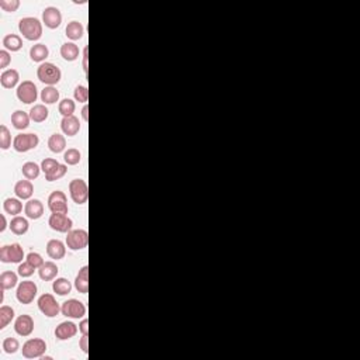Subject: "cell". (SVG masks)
<instances>
[{"mask_svg": "<svg viewBox=\"0 0 360 360\" xmlns=\"http://www.w3.org/2000/svg\"><path fill=\"white\" fill-rule=\"evenodd\" d=\"M19 31L29 41H38L42 37V23L37 17H23L19 21Z\"/></svg>", "mask_w": 360, "mask_h": 360, "instance_id": "obj_1", "label": "cell"}, {"mask_svg": "<svg viewBox=\"0 0 360 360\" xmlns=\"http://www.w3.org/2000/svg\"><path fill=\"white\" fill-rule=\"evenodd\" d=\"M37 78L47 86H55L62 78L61 69L52 62H42L37 68Z\"/></svg>", "mask_w": 360, "mask_h": 360, "instance_id": "obj_2", "label": "cell"}, {"mask_svg": "<svg viewBox=\"0 0 360 360\" xmlns=\"http://www.w3.org/2000/svg\"><path fill=\"white\" fill-rule=\"evenodd\" d=\"M38 144L39 138L34 132H27V134L21 132V134H17V135L14 136V139H13V148H14V151L21 152V154L29 152L31 149L37 148Z\"/></svg>", "mask_w": 360, "mask_h": 360, "instance_id": "obj_3", "label": "cell"}, {"mask_svg": "<svg viewBox=\"0 0 360 360\" xmlns=\"http://www.w3.org/2000/svg\"><path fill=\"white\" fill-rule=\"evenodd\" d=\"M47 352V342L39 338H33L29 339L23 345L21 353L26 359H37L42 358Z\"/></svg>", "mask_w": 360, "mask_h": 360, "instance_id": "obj_4", "label": "cell"}, {"mask_svg": "<svg viewBox=\"0 0 360 360\" xmlns=\"http://www.w3.org/2000/svg\"><path fill=\"white\" fill-rule=\"evenodd\" d=\"M69 195L73 203L82 205L88 201L89 198V187L88 183L83 179H73L69 183Z\"/></svg>", "mask_w": 360, "mask_h": 360, "instance_id": "obj_5", "label": "cell"}, {"mask_svg": "<svg viewBox=\"0 0 360 360\" xmlns=\"http://www.w3.org/2000/svg\"><path fill=\"white\" fill-rule=\"evenodd\" d=\"M24 258V249L20 243L3 245L0 248V261L3 263H21Z\"/></svg>", "mask_w": 360, "mask_h": 360, "instance_id": "obj_6", "label": "cell"}, {"mask_svg": "<svg viewBox=\"0 0 360 360\" xmlns=\"http://www.w3.org/2000/svg\"><path fill=\"white\" fill-rule=\"evenodd\" d=\"M16 95H17V98H19L21 103H24V104H31V103L37 101V98H38V89H37V86H35L34 82H31V80H24V82H21L19 86H17Z\"/></svg>", "mask_w": 360, "mask_h": 360, "instance_id": "obj_7", "label": "cell"}, {"mask_svg": "<svg viewBox=\"0 0 360 360\" xmlns=\"http://www.w3.org/2000/svg\"><path fill=\"white\" fill-rule=\"evenodd\" d=\"M37 293H38V287L35 283L31 282V280H24L19 284L16 297H17L20 304L27 305V304H31L34 301V298L37 297Z\"/></svg>", "mask_w": 360, "mask_h": 360, "instance_id": "obj_8", "label": "cell"}, {"mask_svg": "<svg viewBox=\"0 0 360 360\" xmlns=\"http://www.w3.org/2000/svg\"><path fill=\"white\" fill-rule=\"evenodd\" d=\"M61 312L66 318L79 320V318H83L86 315V305L76 298H70L61 305Z\"/></svg>", "mask_w": 360, "mask_h": 360, "instance_id": "obj_9", "label": "cell"}, {"mask_svg": "<svg viewBox=\"0 0 360 360\" xmlns=\"http://www.w3.org/2000/svg\"><path fill=\"white\" fill-rule=\"evenodd\" d=\"M37 304H38L39 311L42 312L45 317H48V318H55L59 312H61V305H59V302L57 301L55 297H54L52 294H49V293L42 294V295L38 298V302H37Z\"/></svg>", "mask_w": 360, "mask_h": 360, "instance_id": "obj_10", "label": "cell"}, {"mask_svg": "<svg viewBox=\"0 0 360 360\" xmlns=\"http://www.w3.org/2000/svg\"><path fill=\"white\" fill-rule=\"evenodd\" d=\"M48 208L54 214H68V197L64 192L55 190L48 197Z\"/></svg>", "mask_w": 360, "mask_h": 360, "instance_id": "obj_11", "label": "cell"}, {"mask_svg": "<svg viewBox=\"0 0 360 360\" xmlns=\"http://www.w3.org/2000/svg\"><path fill=\"white\" fill-rule=\"evenodd\" d=\"M66 246L70 251H82L88 246L89 234L86 229H72L66 235Z\"/></svg>", "mask_w": 360, "mask_h": 360, "instance_id": "obj_12", "label": "cell"}, {"mask_svg": "<svg viewBox=\"0 0 360 360\" xmlns=\"http://www.w3.org/2000/svg\"><path fill=\"white\" fill-rule=\"evenodd\" d=\"M48 225L51 229H54L57 232L68 234L69 231H72L73 221L66 214H54L52 213L48 220Z\"/></svg>", "mask_w": 360, "mask_h": 360, "instance_id": "obj_13", "label": "cell"}, {"mask_svg": "<svg viewBox=\"0 0 360 360\" xmlns=\"http://www.w3.org/2000/svg\"><path fill=\"white\" fill-rule=\"evenodd\" d=\"M42 23L51 30L58 29L62 23V13L55 6H48L42 11Z\"/></svg>", "mask_w": 360, "mask_h": 360, "instance_id": "obj_14", "label": "cell"}, {"mask_svg": "<svg viewBox=\"0 0 360 360\" xmlns=\"http://www.w3.org/2000/svg\"><path fill=\"white\" fill-rule=\"evenodd\" d=\"M14 331L20 336H30L34 331V320L31 318V315H19L14 321Z\"/></svg>", "mask_w": 360, "mask_h": 360, "instance_id": "obj_15", "label": "cell"}, {"mask_svg": "<svg viewBox=\"0 0 360 360\" xmlns=\"http://www.w3.org/2000/svg\"><path fill=\"white\" fill-rule=\"evenodd\" d=\"M79 331V327L72 321H64L59 324L55 329V336L59 341H68L70 338H73Z\"/></svg>", "mask_w": 360, "mask_h": 360, "instance_id": "obj_16", "label": "cell"}, {"mask_svg": "<svg viewBox=\"0 0 360 360\" xmlns=\"http://www.w3.org/2000/svg\"><path fill=\"white\" fill-rule=\"evenodd\" d=\"M47 255L54 261H61L66 255V246L59 239H51L47 243Z\"/></svg>", "mask_w": 360, "mask_h": 360, "instance_id": "obj_17", "label": "cell"}, {"mask_svg": "<svg viewBox=\"0 0 360 360\" xmlns=\"http://www.w3.org/2000/svg\"><path fill=\"white\" fill-rule=\"evenodd\" d=\"M61 130L65 135L75 136L80 131V121L75 116L64 117L61 121Z\"/></svg>", "mask_w": 360, "mask_h": 360, "instance_id": "obj_18", "label": "cell"}, {"mask_svg": "<svg viewBox=\"0 0 360 360\" xmlns=\"http://www.w3.org/2000/svg\"><path fill=\"white\" fill-rule=\"evenodd\" d=\"M24 213L30 220H39L44 214V204L37 198L29 200L24 205Z\"/></svg>", "mask_w": 360, "mask_h": 360, "instance_id": "obj_19", "label": "cell"}, {"mask_svg": "<svg viewBox=\"0 0 360 360\" xmlns=\"http://www.w3.org/2000/svg\"><path fill=\"white\" fill-rule=\"evenodd\" d=\"M20 73L16 69H6L0 75V83L4 89H13L19 85Z\"/></svg>", "mask_w": 360, "mask_h": 360, "instance_id": "obj_20", "label": "cell"}, {"mask_svg": "<svg viewBox=\"0 0 360 360\" xmlns=\"http://www.w3.org/2000/svg\"><path fill=\"white\" fill-rule=\"evenodd\" d=\"M14 193L20 200H30L31 196L34 193V186L30 182L29 179L26 180H19L14 186Z\"/></svg>", "mask_w": 360, "mask_h": 360, "instance_id": "obj_21", "label": "cell"}, {"mask_svg": "<svg viewBox=\"0 0 360 360\" xmlns=\"http://www.w3.org/2000/svg\"><path fill=\"white\" fill-rule=\"evenodd\" d=\"M58 266L55 262H45L41 267L38 269V276L41 280L44 282H49V280H55L57 276H58Z\"/></svg>", "mask_w": 360, "mask_h": 360, "instance_id": "obj_22", "label": "cell"}, {"mask_svg": "<svg viewBox=\"0 0 360 360\" xmlns=\"http://www.w3.org/2000/svg\"><path fill=\"white\" fill-rule=\"evenodd\" d=\"M75 289L82 294L89 293V266H83L75 279Z\"/></svg>", "mask_w": 360, "mask_h": 360, "instance_id": "obj_23", "label": "cell"}, {"mask_svg": "<svg viewBox=\"0 0 360 360\" xmlns=\"http://www.w3.org/2000/svg\"><path fill=\"white\" fill-rule=\"evenodd\" d=\"M65 33H66V37H68L70 41H78V39H80L83 37V34H85V27H83V24H82L80 21L73 20V21L68 23V26H66V29H65Z\"/></svg>", "mask_w": 360, "mask_h": 360, "instance_id": "obj_24", "label": "cell"}, {"mask_svg": "<svg viewBox=\"0 0 360 360\" xmlns=\"http://www.w3.org/2000/svg\"><path fill=\"white\" fill-rule=\"evenodd\" d=\"M30 121H31L30 114L26 113V111H23V110H16L11 114V124H13V127L16 130H26V128H29Z\"/></svg>", "mask_w": 360, "mask_h": 360, "instance_id": "obj_25", "label": "cell"}, {"mask_svg": "<svg viewBox=\"0 0 360 360\" xmlns=\"http://www.w3.org/2000/svg\"><path fill=\"white\" fill-rule=\"evenodd\" d=\"M10 229H11V232L14 235H24L27 231H29V221H27V218H24V217H20V215H16V217H13L11 218V221H10Z\"/></svg>", "mask_w": 360, "mask_h": 360, "instance_id": "obj_26", "label": "cell"}, {"mask_svg": "<svg viewBox=\"0 0 360 360\" xmlns=\"http://www.w3.org/2000/svg\"><path fill=\"white\" fill-rule=\"evenodd\" d=\"M48 148L49 151L54 152V154L64 152L65 148H66V138L62 135V134H58V132L57 134H52L48 139Z\"/></svg>", "mask_w": 360, "mask_h": 360, "instance_id": "obj_27", "label": "cell"}, {"mask_svg": "<svg viewBox=\"0 0 360 360\" xmlns=\"http://www.w3.org/2000/svg\"><path fill=\"white\" fill-rule=\"evenodd\" d=\"M79 47L75 42H65L61 47V57L68 61V62H73L79 58Z\"/></svg>", "mask_w": 360, "mask_h": 360, "instance_id": "obj_28", "label": "cell"}, {"mask_svg": "<svg viewBox=\"0 0 360 360\" xmlns=\"http://www.w3.org/2000/svg\"><path fill=\"white\" fill-rule=\"evenodd\" d=\"M49 49L45 44H35L33 45L30 49V58L34 62H44L45 59L48 58Z\"/></svg>", "mask_w": 360, "mask_h": 360, "instance_id": "obj_29", "label": "cell"}, {"mask_svg": "<svg viewBox=\"0 0 360 360\" xmlns=\"http://www.w3.org/2000/svg\"><path fill=\"white\" fill-rule=\"evenodd\" d=\"M30 118L34 123H44L49 116V110L45 104H34L30 110Z\"/></svg>", "mask_w": 360, "mask_h": 360, "instance_id": "obj_30", "label": "cell"}, {"mask_svg": "<svg viewBox=\"0 0 360 360\" xmlns=\"http://www.w3.org/2000/svg\"><path fill=\"white\" fill-rule=\"evenodd\" d=\"M19 283V276L14 272H3L0 274V287L1 290H11L17 286Z\"/></svg>", "mask_w": 360, "mask_h": 360, "instance_id": "obj_31", "label": "cell"}, {"mask_svg": "<svg viewBox=\"0 0 360 360\" xmlns=\"http://www.w3.org/2000/svg\"><path fill=\"white\" fill-rule=\"evenodd\" d=\"M3 47L7 51L17 52V51L23 48V39H21L19 34H7L3 38Z\"/></svg>", "mask_w": 360, "mask_h": 360, "instance_id": "obj_32", "label": "cell"}, {"mask_svg": "<svg viewBox=\"0 0 360 360\" xmlns=\"http://www.w3.org/2000/svg\"><path fill=\"white\" fill-rule=\"evenodd\" d=\"M3 210H4L6 214L16 217V215H19L20 213L23 211V203L20 201V198L9 197V198H6L4 203H3Z\"/></svg>", "mask_w": 360, "mask_h": 360, "instance_id": "obj_33", "label": "cell"}, {"mask_svg": "<svg viewBox=\"0 0 360 360\" xmlns=\"http://www.w3.org/2000/svg\"><path fill=\"white\" fill-rule=\"evenodd\" d=\"M52 290L58 295H66L72 292V283L65 277H57L52 283Z\"/></svg>", "mask_w": 360, "mask_h": 360, "instance_id": "obj_34", "label": "cell"}, {"mask_svg": "<svg viewBox=\"0 0 360 360\" xmlns=\"http://www.w3.org/2000/svg\"><path fill=\"white\" fill-rule=\"evenodd\" d=\"M41 100L44 104H55L59 100V90L55 86H45L41 90Z\"/></svg>", "mask_w": 360, "mask_h": 360, "instance_id": "obj_35", "label": "cell"}, {"mask_svg": "<svg viewBox=\"0 0 360 360\" xmlns=\"http://www.w3.org/2000/svg\"><path fill=\"white\" fill-rule=\"evenodd\" d=\"M21 172H23V176L29 180H34L37 179L39 176V172H41V166L35 162H26L23 167H21Z\"/></svg>", "mask_w": 360, "mask_h": 360, "instance_id": "obj_36", "label": "cell"}, {"mask_svg": "<svg viewBox=\"0 0 360 360\" xmlns=\"http://www.w3.org/2000/svg\"><path fill=\"white\" fill-rule=\"evenodd\" d=\"M75 108H76V104L72 98H64L59 101L58 106V111L62 114V117H69V116H73L75 113Z\"/></svg>", "mask_w": 360, "mask_h": 360, "instance_id": "obj_37", "label": "cell"}, {"mask_svg": "<svg viewBox=\"0 0 360 360\" xmlns=\"http://www.w3.org/2000/svg\"><path fill=\"white\" fill-rule=\"evenodd\" d=\"M14 318V310L9 305H1L0 308V329H4Z\"/></svg>", "mask_w": 360, "mask_h": 360, "instance_id": "obj_38", "label": "cell"}, {"mask_svg": "<svg viewBox=\"0 0 360 360\" xmlns=\"http://www.w3.org/2000/svg\"><path fill=\"white\" fill-rule=\"evenodd\" d=\"M80 159H82V154H80V151L76 149V148H69L68 151L64 152V161H65L66 165H78L79 162H80Z\"/></svg>", "mask_w": 360, "mask_h": 360, "instance_id": "obj_39", "label": "cell"}, {"mask_svg": "<svg viewBox=\"0 0 360 360\" xmlns=\"http://www.w3.org/2000/svg\"><path fill=\"white\" fill-rule=\"evenodd\" d=\"M66 172H68V166L59 164L57 167H54V169L49 172L48 175H45V180H48V182L59 180V179H62L64 176L66 175Z\"/></svg>", "mask_w": 360, "mask_h": 360, "instance_id": "obj_40", "label": "cell"}, {"mask_svg": "<svg viewBox=\"0 0 360 360\" xmlns=\"http://www.w3.org/2000/svg\"><path fill=\"white\" fill-rule=\"evenodd\" d=\"M11 146V134H10L9 128L1 124L0 126V148L3 151H7Z\"/></svg>", "mask_w": 360, "mask_h": 360, "instance_id": "obj_41", "label": "cell"}, {"mask_svg": "<svg viewBox=\"0 0 360 360\" xmlns=\"http://www.w3.org/2000/svg\"><path fill=\"white\" fill-rule=\"evenodd\" d=\"M3 352L7 355H14L16 352L20 349V343L16 338H6L3 343H1Z\"/></svg>", "mask_w": 360, "mask_h": 360, "instance_id": "obj_42", "label": "cell"}, {"mask_svg": "<svg viewBox=\"0 0 360 360\" xmlns=\"http://www.w3.org/2000/svg\"><path fill=\"white\" fill-rule=\"evenodd\" d=\"M73 98L76 101L79 103H88L89 100V89L83 85H79L75 88V92H73Z\"/></svg>", "mask_w": 360, "mask_h": 360, "instance_id": "obj_43", "label": "cell"}, {"mask_svg": "<svg viewBox=\"0 0 360 360\" xmlns=\"http://www.w3.org/2000/svg\"><path fill=\"white\" fill-rule=\"evenodd\" d=\"M17 270H19V274L21 276V277H31L37 269H35L33 264H30V263L26 261V262L20 263L19 269H17Z\"/></svg>", "mask_w": 360, "mask_h": 360, "instance_id": "obj_44", "label": "cell"}, {"mask_svg": "<svg viewBox=\"0 0 360 360\" xmlns=\"http://www.w3.org/2000/svg\"><path fill=\"white\" fill-rule=\"evenodd\" d=\"M26 261L30 263V264H33L35 269H39L42 264H44V259H42V256L39 255L38 252H30L27 256H26Z\"/></svg>", "mask_w": 360, "mask_h": 360, "instance_id": "obj_45", "label": "cell"}, {"mask_svg": "<svg viewBox=\"0 0 360 360\" xmlns=\"http://www.w3.org/2000/svg\"><path fill=\"white\" fill-rule=\"evenodd\" d=\"M0 7L7 13H14L20 7V0H0Z\"/></svg>", "mask_w": 360, "mask_h": 360, "instance_id": "obj_46", "label": "cell"}, {"mask_svg": "<svg viewBox=\"0 0 360 360\" xmlns=\"http://www.w3.org/2000/svg\"><path fill=\"white\" fill-rule=\"evenodd\" d=\"M59 165V162L57 159H54V158H45L42 162H41V170L45 173V175H48L49 172L54 169V167H57Z\"/></svg>", "mask_w": 360, "mask_h": 360, "instance_id": "obj_47", "label": "cell"}, {"mask_svg": "<svg viewBox=\"0 0 360 360\" xmlns=\"http://www.w3.org/2000/svg\"><path fill=\"white\" fill-rule=\"evenodd\" d=\"M10 62H11L10 52L7 51V49H1V51H0V68L1 69L7 68Z\"/></svg>", "mask_w": 360, "mask_h": 360, "instance_id": "obj_48", "label": "cell"}, {"mask_svg": "<svg viewBox=\"0 0 360 360\" xmlns=\"http://www.w3.org/2000/svg\"><path fill=\"white\" fill-rule=\"evenodd\" d=\"M79 348L85 352V353H88L89 352V335H83V336L80 338V341H79Z\"/></svg>", "mask_w": 360, "mask_h": 360, "instance_id": "obj_49", "label": "cell"}, {"mask_svg": "<svg viewBox=\"0 0 360 360\" xmlns=\"http://www.w3.org/2000/svg\"><path fill=\"white\" fill-rule=\"evenodd\" d=\"M79 331L82 332L83 335H89V320L88 318H83L82 322L79 324Z\"/></svg>", "mask_w": 360, "mask_h": 360, "instance_id": "obj_50", "label": "cell"}, {"mask_svg": "<svg viewBox=\"0 0 360 360\" xmlns=\"http://www.w3.org/2000/svg\"><path fill=\"white\" fill-rule=\"evenodd\" d=\"M88 51H89L88 47H85V49H83V70H85V73H88V59H89Z\"/></svg>", "mask_w": 360, "mask_h": 360, "instance_id": "obj_51", "label": "cell"}, {"mask_svg": "<svg viewBox=\"0 0 360 360\" xmlns=\"http://www.w3.org/2000/svg\"><path fill=\"white\" fill-rule=\"evenodd\" d=\"M0 218H1V227H0V232H4V231H6V228H7V220H6V215H4V214L0 215Z\"/></svg>", "mask_w": 360, "mask_h": 360, "instance_id": "obj_52", "label": "cell"}, {"mask_svg": "<svg viewBox=\"0 0 360 360\" xmlns=\"http://www.w3.org/2000/svg\"><path fill=\"white\" fill-rule=\"evenodd\" d=\"M82 117L85 121H88L89 120V106L88 104H85V107L82 108Z\"/></svg>", "mask_w": 360, "mask_h": 360, "instance_id": "obj_53", "label": "cell"}]
</instances>
